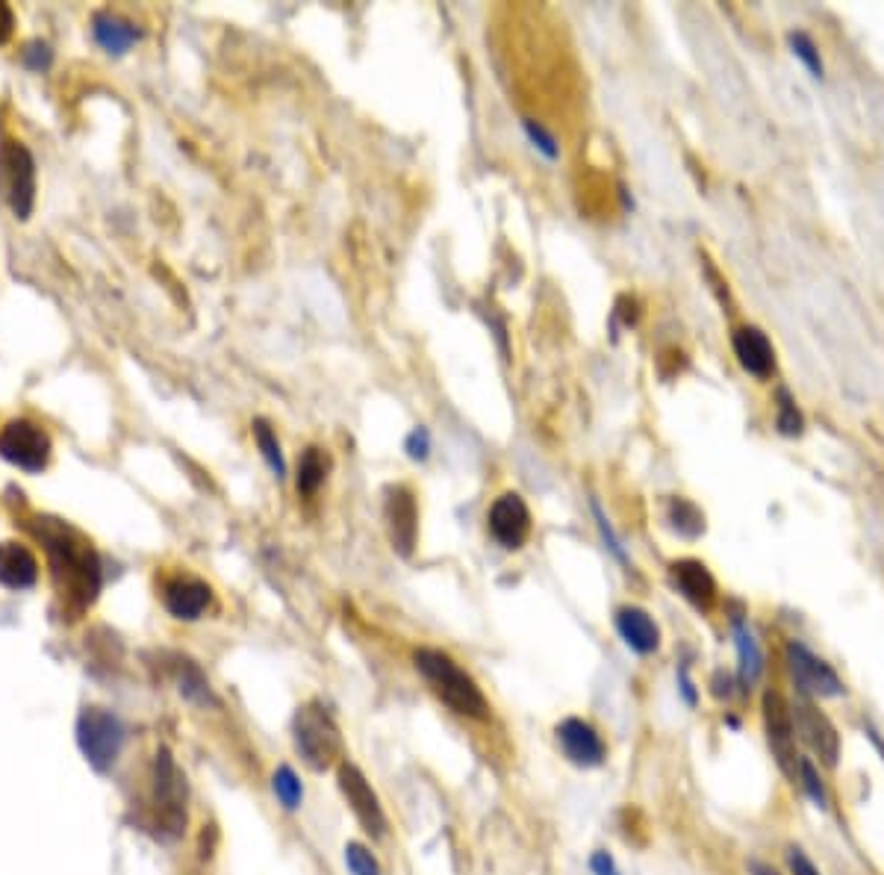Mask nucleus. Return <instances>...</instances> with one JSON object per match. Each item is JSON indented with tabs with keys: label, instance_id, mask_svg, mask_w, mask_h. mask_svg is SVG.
<instances>
[{
	"label": "nucleus",
	"instance_id": "72a5a7b5",
	"mask_svg": "<svg viewBox=\"0 0 884 875\" xmlns=\"http://www.w3.org/2000/svg\"><path fill=\"white\" fill-rule=\"evenodd\" d=\"M405 451L407 457H410L413 464H425L430 457V430L421 428V425H416V428L407 434L405 439Z\"/></svg>",
	"mask_w": 884,
	"mask_h": 875
},
{
	"label": "nucleus",
	"instance_id": "4468645a",
	"mask_svg": "<svg viewBox=\"0 0 884 875\" xmlns=\"http://www.w3.org/2000/svg\"><path fill=\"white\" fill-rule=\"evenodd\" d=\"M384 519H387L389 543L401 557H410L416 551L419 539V507L407 487H387V501H384Z\"/></svg>",
	"mask_w": 884,
	"mask_h": 875
},
{
	"label": "nucleus",
	"instance_id": "c9c22d12",
	"mask_svg": "<svg viewBox=\"0 0 884 875\" xmlns=\"http://www.w3.org/2000/svg\"><path fill=\"white\" fill-rule=\"evenodd\" d=\"M678 696H682L687 707L699 705V687L693 682V675L687 666H678Z\"/></svg>",
	"mask_w": 884,
	"mask_h": 875
},
{
	"label": "nucleus",
	"instance_id": "473e14b6",
	"mask_svg": "<svg viewBox=\"0 0 884 875\" xmlns=\"http://www.w3.org/2000/svg\"><path fill=\"white\" fill-rule=\"evenodd\" d=\"M784 864H787V873L791 875H823V869L814 864V858L802 846H796V843H791L784 849Z\"/></svg>",
	"mask_w": 884,
	"mask_h": 875
},
{
	"label": "nucleus",
	"instance_id": "7ed1b4c3",
	"mask_svg": "<svg viewBox=\"0 0 884 875\" xmlns=\"http://www.w3.org/2000/svg\"><path fill=\"white\" fill-rule=\"evenodd\" d=\"M295 752L310 766L312 773H325L334 764H342V732L334 723V716L321 705L310 702L295 710L292 719Z\"/></svg>",
	"mask_w": 884,
	"mask_h": 875
},
{
	"label": "nucleus",
	"instance_id": "9b49d317",
	"mask_svg": "<svg viewBox=\"0 0 884 875\" xmlns=\"http://www.w3.org/2000/svg\"><path fill=\"white\" fill-rule=\"evenodd\" d=\"M0 457L18 469L42 471L51 460V439L33 421H9L7 428L0 430Z\"/></svg>",
	"mask_w": 884,
	"mask_h": 875
},
{
	"label": "nucleus",
	"instance_id": "5701e85b",
	"mask_svg": "<svg viewBox=\"0 0 884 875\" xmlns=\"http://www.w3.org/2000/svg\"><path fill=\"white\" fill-rule=\"evenodd\" d=\"M175 682H177V690H180V696L192 702V705H201V707L219 705V699H216V693H212L210 682H207V675L201 673V666L195 664V660H189V657H180V660L175 664Z\"/></svg>",
	"mask_w": 884,
	"mask_h": 875
},
{
	"label": "nucleus",
	"instance_id": "f8f14e48",
	"mask_svg": "<svg viewBox=\"0 0 884 875\" xmlns=\"http://www.w3.org/2000/svg\"><path fill=\"white\" fill-rule=\"evenodd\" d=\"M555 737L564 758L569 764L582 766V769H598L607 760V746L602 734L582 716H566L564 723H557Z\"/></svg>",
	"mask_w": 884,
	"mask_h": 875
},
{
	"label": "nucleus",
	"instance_id": "9d476101",
	"mask_svg": "<svg viewBox=\"0 0 884 875\" xmlns=\"http://www.w3.org/2000/svg\"><path fill=\"white\" fill-rule=\"evenodd\" d=\"M337 784L362 832L369 834L371 841H384L389 834V819L384 814L378 793L369 784V778L362 775L360 766L351 764V760H342L337 769Z\"/></svg>",
	"mask_w": 884,
	"mask_h": 875
},
{
	"label": "nucleus",
	"instance_id": "39448f33",
	"mask_svg": "<svg viewBox=\"0 0 884 875\" xmlns=\"http://www.w3.org/2000/svg\"><path fill=\"white\" fill-rule=\"evenodd\" d=\"M186 775L180 773L169 749L153 758V825L166 841H175L186 832Z\"/></svg>",
	"mask_w": 884,
	"mask_h": 875
},
{
	"label": "nucleus",
	"instance_id": "a19ab883",
	"mask_svg": "<svg viewBox=\"0 0 884 875\" xmlns=\"http://www.w3.org/2000/svg\"><path fill=\"white\" fill-rule=\"evenodd\" d=\"M746 873L749 875H784V873H778V869H775L769 861H761V858L746 861Z\"/></svg>",
	"mask_w": 884,
	"mask_h": 875
},
{
	"label": "nucleus",
	"instance_id": "bb28decb",
	"mask_svg": "<svg viewBox=\"0 0 884 875\" xmlns=\"http://www.w3.org/2000/svg\"><path fill=\"white\" fill-rule=\"evenodd\" d=\"M271 791L278 796V802L287 811H298L304 802V784L295 775L292 766H278V773L271 775Z\"/></svg>",
	"mask_w": 884,
	"mask_h": 875
},
{
	"label": "nucleus",
	"instance_id": "412c9836",
	"mask_svg": "<svg viewBox=\"0 0 884 875\" xmlns=\"http://www.w3.org/2000/svg\"><path fill=\"white\" fill-rule=\"evenodd\" d=\"M92 33L103 51L110 53H127L139 39H142V30H139V27L130 24L127 18L112 16V12H98V16H95Z\"/></svg>",
	"mask_w": 884,
	"mask_h": 875
},
{
	"label": "nucleus",
	"instance_id": "cd10ccee",
	"mask_svg": "<svg viewBox=\"0 0 884 875\" xmlns=\"http://www.w3.org/2000/svg\"><path fill=\"white\" fill-rule=\"evenodd\" d=\"M325 471L328 469H325V457L319 448H307L298 460V493L312 496L325 484Z\"/></svg>",
	"mask_w": 884,
	"mask_h": 875
},
{
	"label": "nucleus",
	"instance_id": "e433bc0d",
	"mask_svg": "<svg viewBox=\"0 0 884 875\" xmlns=\"http://www.w3.org/2000/svg\"><path fill=\"white\" fill-rule=\"evenodd\" d=\"M24 62L30 68H36V71H42V68L51 66V48L42 42H30L24 51Z\"/></svg>",
	"mask_w": 884,
	"mask_h": 875
},
{
	"label": "nucleus",
	"instance_id": "f3484780",
	"mask_svg": "<svg viewBox=\"0 0 884 875\" xmlns=\"http://www.w3.org/2000/svg\"><path fill=\"white\" fill-rule=\"evenodd\" d=\"M616 634L623 637V643L632 648L634 655L648 657L655 655L660 648V625L655 623V616L643 610L637 605H625L616 610L614 616Z\"/></svg>",
	"mask_w": 884,
	"mask_h": 875
},
{
	"label": "nucleus",
	"instance_id": "6e6552de",
	"mask_svg": "<svg viewBox=\"0 0 884 875\" xmlns=\"http://www.w3.org/2000/svg\"><path fill=\"white\" fill-rule=\"evenodd\" d=\"M761 719H764V734L769 755L775 766L782 769L787 782H796V764H799V740H796V725H793L791 702L784 699L782 690H764L761 696Z\"/></svg>",
	"mask_w": 884,
	"mask_h": 875
},
{
	"label": "nucleus",
	"instance_id": "7c9ffc66",
	"mask_svg": "<svg viewBox=\"0 0 884 875\" xmlns=\"http://www.w3.org/2000/svg\"><path fill=\"white\" fill-rule=\"evenodd\" d=\"M593 516H596V525H598V534H602V539H605V548L610 551V555L619 560V564L628 566V551H625L623 539L616 537V530L610 528V523H607L605 510H602V505H598L596 498H593Z\"/></svg>",
	"mask_w": 884,
	"mask_h": 875
},
{
	"label": "nucleus",
	"instance_id": "4c0bfd02",
	"mask_svg": "<svg viewBox=\"0 0 884 875\" xmlns=\"http://www.w3.org/2000/svg\"><path fill=\"white\" fill-rule=\"evenodd\" d=\"M589 873L593 875H623L619 867H616L614 855H607L605 849H598L589 855Z\"/></svg>",
	"mask_w": 884,
	"mask_h": 875
},
{
	"label": "nucleus",
	"instance_id": "c756f323",
	"mask_svg": "<svg viewBox=\"0 0 884 875\" xmlns=\"http://www.w3.org/2000/svg\"><path fill=\"white\" fill-rule=\"evenodd\" d=\"M523 130L525 136H528V142L534 145L546 160H557V157H560V145H557L555 136L548 133L539 121H534V118H523Z\"/></svg>",
	"mask_w": 884,
	"mask_h": 875
},
{
	"label": "nucleus",
	"instance_id": "dca6fc26",
	"mask_svg": "<svg viewBox=\"0 0 884 875\" xmlns=\"http://www.w3.org/2000/svg\"><path fill=\"white\" fill-rule=\"evenodd\" d=\"M732 637L737 648V682L743 690L758 687L766 673V655L761 648V640L752 632L746 614H732Z\"/></svg>",
	"mask_w": 884,
	"mask_h": 875
},
{
	"label": "nucleus",
	"instance_id": "2f4dec72",
	"mask_svg": "<svg viewBox=\"0 0 884 875\" xmlns=\"http://www.w3.org/2000/svg\"><path fill=\"white\" fill-rule=\"evenodd\" d=\"M346 864L351 875H380L378 858L371 855L362 843H348L346 846Z\"/></svg>",
	"mask_w": 884,
	"mask_h": 875
},
{
	"label": "nucleus",
	"instance_id": "f03ea898",
	"mask_svg": "<svg viewBox=\"0 0 884 875\" xmlns=\"http://www.w3.org/2000/svg\"><path fill=\"white\" fill-rule=\"evenodd\" d=\"M413 664L421 673V678L430 684V690L446 707H451L457 716L466 719H487L489 716V702L480 693V687L475 684L464 666H457V660L439 652V648H416L413 652Z\"/></svg>",
	"mask_w": 884,
	"mask_h": 875
},
{
	"label": "nucleus",
	"instance_id": "a878e982",
	"mask_svg": "<svg viewBox=\"0 0 884 875\" xmlns=\"http://www.w3.org/2000/svg\"><path fill=\"white\" fill-rule=\"evenodd\" d=\"M787 44H791L793 57L799 59L802 66L808 68V74L814 77V80H823L825 62H823V53H820L817 42H814V39L805 33V30H793V33H787Z\"/></svg>",
	"mask_w": 884,
	"mask_h": 875
},
{
	"label": "nucleus",
	"instance_id": "b1692460",
	"mask_svg": "<svg viewBox=\"0 0 884 875\" xmlns=\"http://www.w3.org/2000/svg\"><path fill=\"white\" fill-rule=\"evenodd\" d=\"M666 519L673 525V530L678 537L684 539H696L705 534V516L693 501L687 498H673L669 501V510H666Z\"/></svg>",
	"mask_w": 884,
	"mask_h": 875
},
{
	"label": "nucleus",
	"instance_id": "ddd939ff",
	"mask_svg": "<svg viewBox=\"0 0 884 875\" xmlns=\"http://www.w3.org/2000/svg\"><path fill=\"white\" fill-rule=\"evenodd\" d=\"M489 534L505 551H519L530 537V510L519 493H505L489 507Z\"/></svg>",
	"mask_w": 884,
	"mask_h": 875
},
{
	"label": "nucleus",
	"instance_id": "f704fd0d",
	"mask_svg": "<svg viewBox=\"0 0 884 875\" xmlns=\"http://www.w3.org/2000/svg\"><path fill=\"white\" fill-rule=\"evenodd\" d=\"M707 684H711V696H714L716 702L734 699V693H737V687H741V682H737L734 675L725 673V669H716Z\"/></svg>",
	"mask_w": 884,
	"mask_h": 875
},
{
	"label": "nucleus",
	"instance_id": "20e7f679",
	"mask_svg": "<svg viewBox=\"0 0 884 875\" xmlns=\"http://www.w3.org/2000/svg\"><path fill=\"white\" fill-rule=\"evenodd\" d=\"M784 664L791 673L793 690L802 699H846L850 687L843 682V675L834 669L823 655L814 648L805 646L802 640H787L784 646Z\"/></svg>",
	"mask_w": 884,
	"mask_h": 875
},
{
	"label": "nucleus",
	"instance_id": "f257e3e1",
	"mask_svg": "<svg viewBox=\"0 0 884 875\" xmlns=\"http://www.w3.org/2000/svg\"><path fill=\"white\" fill-rule=\"evenodd\" d=\"M44 543L51 551L53 564V581H57L59 596L66 598L68 607H75L77 614L86 610L98 598L101 589V564L92 546L80 539L75 530L53 528L44 530Z\"/></svg>",
	"mask_w": 884,
	"mask_h": 875
},
{
	"label": "nucleus",
	"instance_id": "0eeeda50",
	"mask_svg": "<svg viewBox=\"0 0 884 875\" xmlns=\"http://www.w3.org/2000/svg\"><path fill=\"white\" fill-rule=\"evenodd\" d=\"M77 746L95 773H110L125 746V725L103 707H86L77 716Z\"/></svg>",
	"mask_w": 884,
	"mask_h": 875
},
{
	"label": "nucleus",
	"instance_id": "a211bd4d",
	"mask_svg": "<svg viewBox=\"0 0 884 875\" xmlns=\"http://www.w3.org/2000/svg\"><path fill=\"white\" fill-rule=\"evenodd\" d=\"M210 601L212 589L203 581H198V578H175V581H169L166 589H162V605H166V610L175 619H183V623L201 619L203 610L210 607Z\"/></svg>",
	"mask_w": 884,
	"mask_h": 875
},
{
	"label": "nucleus",
	"instance_id": "58836bf2",
	"mask_svg": "<svg viewBox=\"0 0 884 875\" xmlns=\"http://www.w3.org/2000/svg\"><path fill=\"white\" fill-rule=\"evenodd\" d=\"M861 732H864V737H867V743H870V746H873V749L878 752V758H882V764H884V734L878 732L876 725L870 723L867 716L861 719Z\"/></svg>",
	"mask_w": 884,
	"mask_h": 875
},
{
	"label": "nucleus",
	"instance_id": "2eb2a0df",
	"mask_svg": "<svg viewBox=\"0 0 884 875\" xmlns=\"http://www.w3.org/2000/svg\"><path fill=\"white\" fill-rule=\"evenodd\" d=\"M669 575H673L675 589L682 593L687 605H693L702 614H707L716 605L719 587H716V578L702 560H696V557H682V560H675L669 566Z\"/></svg>",
	"mask_w": 884,
	"mask_h": 875
},
{
	"label": "nucleus",
	"instance_id": "423d86ee",
	"mask_svg": "<svg viewBox=\"0 0 884 875\" xmlns=\"http://www.w3.org/2000/svg\"><path fill=\"white\" fill-rule=\"evenodd\" d=\"M793 710V725H796V740L808 749V755L817 760L823 769H837L843 758V737L841 728L834 725V719L825 714L820 702L814 699H796L791 702Z\"/></svg>",
	"mask_w": 884,
	"mask_h": 875
},
{
	"label": "nucleus",
	"instance_id": "ea45409f",
	"mask_svg": "<svg viewBox=\"0 0 884 875\" xmlns=\"http://www.w3.org/2000/svg\"><path fill=\"white\" fill-rule=\"evenodd\" d=\"M12 27H16V16H12V9H9L7 3H0V44L7 42L9 36H12Z\"/></svg>",
	"mask_w": 884,
	"mask_h": 875
},
{
	"label": "nucleus",
	"instance_id": "4be33fe9",
	"mask_svg": "<svg viewBox=\"0 0 884 875\" xmlns=\"http://www.w3.org/2000/svg\"><path fill=\"white\" fill-rule=\"evenodd\" d=\"M793 784L799 787L802 796H805V799H808L811 805L820 811V814H828V811H832L834 796H832V787H828V782H825L823 766L811 758V755H805V752L799 755V764H796V782Z\"/></svg>",
	"mask_w": 884,
	"mask_h": 875
},
{
	"label": "nucleus",
	"instance_id": "1a4fd4ad",
	"mask_svg": "<svg viewBox=\"0 0 884 875\" xmlns=\"http://www.w3.org/2000/svg\"><path fill=\"white\" fill-rule=\"evenodd\" d=\"M0 192L16 219H30L36 203V162L21 142L0 145Z\"/></svg>",
	"mask_w": 884,
	"mask_h": 875
},
{
	"label": "nucleus",
	"instance_id": "aec40b11",
	"mask_svg": "<svg viewBox=\"0 0 884 875\" xmlns=\"http://www.w3.org/2000/svg\"><path fill=\"white\" fill-rule=\"evenodd\" d=\"M39 581V560L21 543H0V584L7 589H30Z\"/></svg>",
	"mask_w": 884,
	"mask_h": 875
},
{
	"label": "nucleus",
	"instance_id": "6ab92c4d",
	"mask_svg": "<svg viewBox=\"0 0 884 875\" xmlns=\"http://www.w3.org/2000/svg\"><path fill=\"white\" fill-rule=\"evenodd\" d=\"M732 346L737 362L743 366V371H749L752 378H769V375H773L775 348L764 330L752 328V325L734 330Z\"/></svg>",
	"mask_w": 884,
	"mask_h": 875
},
{
	"label": "nucleus",
	"instance_id": "393cba45",
	"mask_svg": "<svg viewBox=\"0 0 884 875\" xmlns=\"http://www.w3.org/2000/svg\"><path fill=\"white\" fill-rule=\"evenodd\" d=\"M254 439H257V448H260L262 460H266V464H269V469L275 471V478L278 480L287 478V460H284L278 434L271 430L269 421H262V419L254 421Z\"/></svg>",
	"mask_w": 884,
	"mask_h": 875
},
{
	"label": "nucleus",
	"instance_id": "c85d7f7f",
	"mask_svg": "<svg viewBox=\"0 0 884 875\" xmlns=\"http://www.w3.org/2000/svg\"><path fill=\"white\" fill-rule=\"evenodd\" d=\"M775 428L782 437H799L805 430V416L796 407L793 396L787 389H778V412H775Z\"/></svg>",
	"mask_w": 884,
	"mask_h": 875
}]
</instances>
